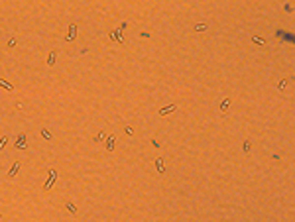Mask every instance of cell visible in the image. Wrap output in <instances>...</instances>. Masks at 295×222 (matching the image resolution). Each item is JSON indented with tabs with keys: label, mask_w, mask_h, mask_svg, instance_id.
<instances>
[{
	"label": "cell",
	"mask_w": 295,
	"mask_h": 222,
	"mask_svg": "<svg viewBox=\"0 0 295 222\" xmlns=\"http://www.w3.org/2000/svg\"><path fill=\"white\" fill-rule=\"evenodd\" d=\"M49 175H51V177H49V181H47V183H45V185H43V187H45V189H49V187H51V183H53V181H55V177H57V173H55V171H51V173H49Z\"/></svg>",
	"instance_id": "3"
},
{
	"label": "cell",
	"mask_w": 295,
	"mask_h": 222,
	"mask_svg": "<svg viewBox=\"0 0 295 222\" xmlns=\"http://www.w3.org/2000/svg\"><path fill=\"white\" fill-rule=\"evenodd\" d=\"M55 57H57V51H51L49 57H47V65H53L55 63Z\"/></svg>",
	"instance_id": "4"
},
{
	"label": "cell",
	"mask_w": 295,
	"mask_h": 222,
	"mask_svg": "<svg viewBox=\"0 0 295 222\" xmlns=\"http://www.w3.org/2000/svg\"><path fill=\"white\" fill-rule=\"evenodd\" d=\"M18 167H20V165H18V163H16V165H14V167H12V169H10V175H16V171H18Z\"/></svg>",
	"instance_id": "10"
},
{
	"label": "cell",
	"mask_w": 295,
	"mask_h": 222,
	"mask_svg": "<svg viewBox=\"0 0 295 222\" xmlns=\"http://www.w3.org/2000/svg\"><path fill=\"white\" fill-rule=\"evenodd\" d=\"M104 138H106V134H104V132H100V134L96 136V142H100V140H104Z\"/></svg>",
	"instance_id": "9"
},
{
	"label": "cell",
	"mask_w": 295,
	"mask_h": 222,
	"mask_svg": "<svg viewBox=\"0 0 295 222\" xmlns=\"http://www.w3.org/2000/svg\"><path fill=\"white\" fill-rule=\"evenodd\" d=\"M228 106H230V100L226 98V100L222 102V106H220V112H226V110H228Z\"/></svg>",
	"instance_id": "6"
},
{
	"label": "cell",
	"mask_w": 295,
	"mask_h": 222,
	"mask_svg": "<svg viewBox=\"0 0 295 222\" xmlns=\"http://www.w3.org/2000/svg\"><path fill=\"white\" fill-rule=\"evenodd\" d=\"M205 28H206V26H205V24H199V26H197V28H195V29H197V32H203V29H205Z\"/></svg>",
	"instance_id": "11"
},
{
	"label": "cell",
	"mask_w": 295,
	"mask_h": 222,
	"mask_svg": "<svg viewBox=\"0 0 295 222\" xmlns=\"http://www.w3.org/2000/svg\"><path fill=\"white\" fill-rule=\"evenodd\" d=\"M114 143H116V138H114V136H108V138H106V145H104V147L110 151V150H114Z\"/></svg>",
	"instance_id": "1"
},
{
	"label": "cell",
	"mask_w": 295,
	"mask_h": 222,
	"mask_svg": "<svg viewBox=\"0 0 295 222\" xmlns=\"http://www.w3.org/2000/svg\"><path fill=\"white\" fill-rule=\"evenodd\" d=\"M169 112H175V104H171V106H167V108H163V110H161L159 114H161V116H165V114H169Z\"/></svg>",
	"instance_id": "5"
},
{
	"label": "cell",
	"mask_w": 295,
	"mask_h": 222,
	"mask_svg": "<svg viewBox=\"0 0 295 222\" xmlns=\"http://www.w3.org/2000/svg\"><path fill=\"white\" fill-rule=\"evenodd\" d=\"M252 41H254V43H258V45H264V43H266L262 37H252Z\"/></svg>",
	"instance_id": "7"
},
{
	"label": "cell",
	"mask_w": 295,
	"mask_h": 222,
	"mask_svg": "<svg viewBox=\"0 0 295 222\" xmlns=\"http://www.w3.org/2000/svg\"><path fill=\"white\" fill-rule=\"evenodd\" d=\"M75 29H77V26L73 24V26H71V34H69V39H73V37H75Z\"/></svg>",
	"instance_id": "8"
},
{
	"label": "cell",
	"mask_w": 295,
	"mask_h": 222,
	"mask_svg": "<svg viewBox=\"0 0 295 222\" xmlns=\"http://www.w3.org/2000/svg\"><path fill=\"white\" fill-rule=\"evenodd\" d=\"M155 167H157L159 173H165V165H163V161H161V159H155Z\"/></svg>",
	"instance_id": "2"
}]
</instances>
